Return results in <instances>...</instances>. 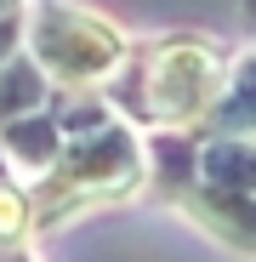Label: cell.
<instances>
[{"label": "cell", "mask_w": 256, "mask_h": 262, "mask_svg": "<svg viewBox=\"0 0 256 262\" xmlns=\"http://www.w3.org/2000/svg\"><path fill=\"white\" fill-rule=\"evenodd\" d=\"M234 52L211 34H159L131 40L114 74L97 85V97L131 131H194L228 80Z\"/></svg>", "instance_id": "6da1fadb"}, {"label": "cell", "mask_w": 256, "mask_h": 262, "mask_svg": "<svg viewBox=\"0 0 256 262\" xmlns=\"http://www.w3.org/2000/svg\"><path fill=\"white\" fill-rule=\"evenodd\" d=\"M23 188H29V211H34V234L68 228L91 211L137 200L143 194V131H131L125 120H108L85 137H68L57 148L52 171Z\"/></svg>", "instance_id": "7a4b0ae2"}, {"label": "cell", "mask_w": 256, "mask_h": 262, "mask_svg": "<svg viewBox=\"0 0 256 262\" xmlns=\"http://www.w3.org/2000/svg\"><path fill=\"white\" fill-rule=\"evenodd\" d=\"M23 40L52 92H97L125 57L131 34L80 0H23Z\"/></svg>", "instance_id": "3957f363"}, {"label": "cell", "mask_w": 256, "mask_h": 262, "mask_svg": "<svg viewBox=\"0 0 256 262\" xmlns=\"http://www.w3.org/2000/svg\"><path fill=\"white\" fill-rule=\"evenodd\" d=\"M250 131H256V57L239 46L222 92L211 103V114L194 125V137H250Z\"/></svg>", "instance_id": "277c9868"}, {"label": "cell", "mask_w": 256, "mask_h": 262, "mask_svg": "<svg viewBox=\"0 0 256 262\" xmlns=\"http://www.w3.org/2000/svg\"><path fill=\"white\" fill-rule=\"evenodd\" d=\"M57 148H63V131H57L52 108H34V114H17V120L0 125V160H6L12 177H17V171L29 183L46 177L52 160H57Z\"/></svg>", "instance_id": "5b68a950"}, {"label": "cell", "mask_w": 256, "mask_h": 262, "mask_svg": "<svg viewBox=\"0 0 256 262\" xmlns=\"http://www.w3.org/2000/svg\"><path fill=\"white\" fill-rule=\"evenodd\" d=\"M52 97V80L34 69V57L17 46L6 63H0V125L17 120V114H34V108H46Z\"/></svg>", "instance_id": "8992f818"}, {"label": "cell", "mask_w": 256, "mask_h": 262, "mask_svg": "<svg viewBox=\"0 0 256 262\" xmlns=\"http://www.w3.org/2000/svg\"><path fill=\"white\" fill-rule=\"evenodd\" d=\"M17 40H23V6L17 12H0V63L17 52Z\"/></svg>", "instance_id": "52a82bcc"}, {"label": "cell", "mask_w": 256, "mask_h": 262, "mask_svg": "<svg viewBox=\"0 0 256 262\" xmlns=\"http://www.w3.org/2000/svg\"><path fill=\"white\" fill-rule=\"evenodd\" d=\"M0 262H34V245H12V251H0Z\"/></svg>", "instance_id": "ba28073f"}, {"label": "cell", "mask_w": 256, "mask_h": 262, "mask_svg": "<svg viewBox=\"0 0 256 262\" xmlns=\"http://www.w3.org/2000/svg\"><path fill=\"white\" fill-rule=\"evenodd\" d=\"M17 6H23V0H0V12H17Z\"/></svg>", "instance_id": "9c48e42d"}]
</instances>
